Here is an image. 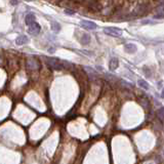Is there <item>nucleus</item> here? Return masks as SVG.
<instances>
[{"mask_svg": "<svg viewBox=\"0 0 164 164\" xmlns=\"http://www.w3.org/2000/svg\"><path fill=\"white\" fill-rule=\"evenodd\" d=\"M65 13H67V15H73V13H75V11H74V10H72V9H66V10H65Z\"/></svg>", "mask_w": 164, "mask_h": 164, "instance_id": "obj_15", "label": "nucleus"}, {"mask_svg": "<svg viewBox=\"0 0 164 164\" xmlns=\"http://www.w3.org/2000/svg\"><path fill=\"white\" fill-rule=\"evenodd\" d=\"M147 10V5L145 4H142V5H138L136 9L133 10V13H130V17H138L140 15H144Z\"/></svg>", "mask_w": 164, "mask_h": 164, "instance_id": "obj_3", "label": "nucleus"}, {"mask_svg": "<svg viewBox=\"0 0 164 164\" xmlns=\"http://www.w3.org/2000/svg\"><path fill=\"white\" fill-rule=\"evenodd\" d=\"M46 63L51 69L54 70H63L65 68H71L72 65L68 62H64V60H60L58 58H46Z\"/></svg>", "mask_w": 164, "mask_h": 164, "instance_id": "obj_1", "label": "nucleus"}, {"mask_svg": "<svg viewBox=\"0 0 164 164\" xmlns=\"http://www.w3.org/2000/svg\"><path fill=\"white\" fill-rule=\"evenodd\" d=\"M40 25L38 24V23L34 22L33 24H31L30 26H29V33H30L31 35H33V36H35V35L39 34V32H40Z\"/></svg>", "mask_w": 164, "mask_h": 164, "instance_id": "obj_5", "label": "nucleus"}, {"mask_svg": "<svg viewBox=\"0 0 164 164\" xmlns=\"http://www.w3.org/2000/svg\"><path fill=\"white\" fill-rule=\"evenodd\" d=\"M27 66H28V68H30V69H37V68H39L38 63L34 60H29L28 62H27Z\"/></svg>", "mask_w": 164, "mask_h": 164, "instance_id": "obj_10", "label": "nucleus"}, {"mask_svg": "<svg viewBox=\"0 0 164 164\" xmlns=\"http://www.w3.org/2000/svg\"><path fill=\"white\" fill-rule=\"evenodd\" d=\"M80 26L82 27V28L84 29H87V30H95V29L97 28V24L93 22H90V21H81L80 22Z\"/></svg>", "mask_w": 164, "mask_h": 164, "instance_id": "obj_4", "label": "nucleus"}, {"mask_svg": "<svg viewBox=\"0 0 164 164\" xmlns=\"http://www.w3.org/2000/svg\"><path fill=\"white\" fill-rule=\"evenodd\" d=\"M158 116H159L160 120L163 121V108H161L159 111H158Z\"/></svg>", "mask_w": 164, "mask_h": 164, "instance_id": "obj_14", "label": "nucleus"}, {"mask_svg": "<svg viewBox=\"0 0 164 164\" xmlns=\"http://www.w3.org/2000/svg\"><path fill=\"white\" fill-rule=\"evenodd\" d=\"M50 27H51V30L54 31V33H58L60 31V25L56 22H52Z\"/></svg>", "mask_w": 164, "mask_h": 164, "instance_id": "obj_12", "label": "nucleus"}, {"mask_svg": "<svg viewBox=\"0 0 164 164\" xmlns=\"http://www.w3.org/2000/svg\"><path fill=\"white\" fill-rule=\"evenodd\" d=\"M124 48H125V50L128 52V54H134V52L138 50V47H136V44L133 43H127L124 45Z\"/></svg>", "mask_w": 164, "mask_h": 164, "instance_id": "obj_8", "label": "nucleus"}, {"mask_svg": "<svg viewBox=\"0 0 164 164\" xmlns=\"http://www.w3.org/2000/svg\"><path fill=\"white\" fill-rule=\"evenodd\" d=\"M90 42V36L88 34H83L81 37V43L84 44V45H87V44Z\"/></svg>", "mask_w": 164, "mask_h": 164, "instance_id": "obj_11", "label": "nucleus"}, {"mask_svg": "<svg viewBox=\"0 0 164 164\" xmlns=\"http://www.w3.org/2000/svg\"><path fill=\"white\" fill-rule=\"evenodd\" d=\"M119 66V60L118 58H113L110 60V63H109V69L111 70V71H115V70L118 68Z\"/></svg>", "mask_w": 164, "mask_h": 164, "instance_id": "obj_7", "label": "nucleus"}, {"mask_svg": "<svg viewBox=\"0 0 164 164\" xmlns=\"http://www.w3.org/2000/svg\"><path fill=\"white\" fill-rule=\"evenodd\" d=\"M25 22H26V24L28 26H30L31 24H33L35 22V15L33 13H28L26 15V17H25Z\"/></svg>", "mask_w": 164, "mask_h": 164, "instance_id": "obj_9", "label": "nucleus"}, {"mask_svg": "<svg viewBox=\"0 0 164 164\" xmlns=\"http://www.w3.org/2000/svg\"><path fill=\"white\" fill-rule=\"evenodd\" d=\"M17 1H15V0H13V4L15 5V4H17Z\"/></svg>", "mask_w": 164, "mask_h": 164, "instance_id": "obj_17", "label": "nucleus"}, {"mask_svg": "<svg viewBox=\"0 0 164 164\" xmlns=\"http://www.w3.org/2000/svg\"><path fill=\"white\" fill-rule=\"evenodd\" d=\"M104 33L109 36H113V37H119L122 35V31L118 28H115V27H108V28L104 29Z\"/></svg>", "mask_w": 164, "mask_h": 164, "instance_id": "obj_2", "label": "nucleus"}, {"mask_svg": "<svg viewBox=\"0 0 164 164\" xmlns=\"http://www.w3.org/2000/svg\"><path fill=\"white\" fill-rule=\"evenodd\" d=\"M138 85H140V87H142L144 89H149V84H148V83L145 81V80L140 79L138 81Z\"/></svg>", "mask_w": 164, "mask_h": 164, "instance_id": "obj_13", "label": "nucleus"}, {"mask_svg": "<svg viewBox=\"0 0 164 164\" xmlns=\"http://www.w3.org/2000/svg\"><path fill=\"white\" fill-rule=\"evenodd\" d=\"M28 41H29V38L26 35H19V36H17V39H15V43H17V45H23V44L27 43Z\"/></svg>", "mask_w": 164, "mask_h": 164, "instance_id": "obj_6", "label": "nucleus"}, {"mask_svg": "<svg viewBox=\"0 0 164 164\" xmlns=\"http://www.w3.org/2000/svg\"><path fill=\"white\" fill-rule=\"evenodd\" d=\"M151 21H148V19H147V21H142V24H151Z\"/></svg>", "mask_w": 164, "mask_h": 164, "instance_id": "obj_16", "label": "nucleus"}]
</instances>
